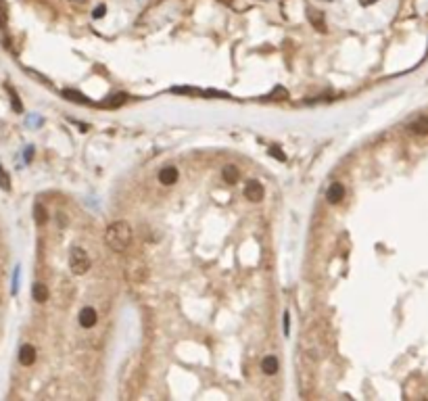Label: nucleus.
Wrapping results in <instances>:
<instances>
[{
	"label": "nucleus",
	"instance_id": "f257e3e1",
	"mask_svg": "<svg viewBox=\"0 0 428 401\" xmlns=\"http://www.w3.org/2000/svg\"><path fill=\"white\" fill-rule=\"evenodd\" d=\"M105 242L111 251L124 253L132 244V228L128 222H113L105 232Z\"/></svg>",
	"mask_w": 428,
	"mask_h": 401
},
{
	"label": "nucleus",
	"instance_id": "f03ea898",
	"mask_svg": "<svg viewBox=\"0 0 428 401\" xmlns=\"http://www.w3.org/2000/svg\"><path fill=\"white\" fill-rule=\"evenodd\" d=\"M69 268L75 276H82L90 270V257L88 253L82 249V246H73L71 253H69Z\"/></svg>",
	"mask_w": 428,
	"mask_h": 401
},
{
	"label": "nucleus",
	"instance_id": "7ed1b4c3",
	"mask_svg": "<svg viewBox=\"0 0 428 401\" xmlns=\"http://www.w3.org/2000/svg\"><path fill=\"white\" fill-rule=\"evenodd\" d=\"M148 276V270L142 261H134V263H128V280L132 282H144Z\"/></svg>",
	"mask_w": 428,
	"mask_h": 401
},
{
	"label": "nucleus",
	"instance_id": "20e7f679",
	"mask_svg": "<svg viewBox=\"0 0 428 401\" xmlns=\"http://www.w3.org/2000/svg\"><path fill=\"white\" fill-rule=\"evenodd\" d=\"M263 195H265V190H263V186H261V182H257V180L247 182V186H244V197H247V201L259 203V201L263 199Z\"/></svg>",
	"mask_w": 428,
	"mask_h": 401
},
{
	"label": "nucleus",
	"instance_id": "39448f33",
	"mask_svg": "<svg viewBox=\"0 0 428 401\" xmlns=\"http://www.w3.org/2000/svg\"><path fill=\"white\" fill-rule=\"evenodd\" d=\"M96 322H99V314L94 307H84L80 312V326L82 328H92V326H96Z\"/></svg>",
	"mask_w": 428,
	"mask_h": 401
},
{
	"label": "nucleus",
	"instance_id": "423d86ee",
	"mask_svg": "<svg viewBox=\"0 0 428 401\" xmlns=\"http://www.w3.org/2000/svg\"><path fill=\"white\" fill-rule=\"evenodd\" d=\"M178 178H180V174H178V169L173 165H167V167H163L159 171V182L165 184V186H171V184H176Z\"/></svg>",
	"mask_w": 428,
	"mask_h": 401
},
{
	"label": "nucleus",
	"instance_id": "0eeeda50",
	"mask_svg": "<svg viewBox=\"0 0 428 401\" xmlns=\"http://www.w3.org/2000/svg\"><path fill=\"white\" fill-rule=\"evenodd\" d=\"M410 132L416 136H428V115L418 117L416 121L410 123Z\"/></svg>",
	"mask_w": 428,
	"mask_h": 401
},
{
	"label": "nucleus",
	"instance_id": "6e6552de",
	"mask_svg": "<svg viewBox=\"0 0 428 401\" xmlns=\"http://www.w3.org/2000/svg\"><path fill=\"white\" fill-rule=\"evenodd\" d=\"M326 199L332 203V205H336V203H341L343 199H345V186L343 184H332V186L328 188V193H326Z\"/></svg>",
	"mask_w": 428,
	"mask_h": 401
},
{
	"label": "nucleus",
	"instance_id": "1a4fd4ad",
	"mask_svg": "<svg viewBox=\"0 0 428 401\" xmlns=\"http://www.w3.org/2000/svg\"><path fill=\"white\" fill-rule=\"evenodd\" d=\"M19 361L23 366H32L36 361V349L32 345H23L21 351H19Z\"/></svg>",
	"mask_w": 428,
	"mask_h": 401
},
{
	"label": "nucleus",
	"instance_id": "9d476101",
	"mask_svg": "<svg viewBox=\"0 0 428 401\" xmlns=\"http://www.w3.org/2000/svg\"><path fill=\"white\" fill-rule=\"evenodd\" d=\"M278 357H274V355H265L263 361H261V370L265 374H276L278 372Z\"/></svg>",
	"mask_w": 428,
	"mask_h": 401
},
{
	"label": "nucleus",
	"instance_id": "9b49d317",
	"mask_svg": "<svg viewBox=\"0 0 428 401\" xmlns=\"http://www.w3.org/2000/svg\"><path fill=\"white\" fill-rule=\"evenodd\" d=\"M32 297H34V301H38V303L48 301V289H46V284L36 282V284H34V289H32Z\"/></svg>",
	"mask_w": 428,
	"mask_h": 401
},
{
	"label": "nucleus",
	"instance_id": "f8f14e48",
	"mask_svg": "<svg viewBox=\"0 0 428 401\" xmlns=\"http://www.w3.org/2000/svg\"><path fill=\"white\" fill-rule=\"evenodd\" d=\"M63 97L69 99L71 103H77V105H88V103H90V101L82 94V92H77V90H63Z\"/></svg>",
	"mask_w": 428,
	"mask_h": 401
},
{
	"label": "nucleus",
	"instance_id": "ddd939ff",
	"mask_svg": "<svg viewBox=\"0 0 428 401\" xmlns=\"http://www.w3.org/2000/svg\"><path fill=\"white\" fill-rule=\"evenodd\" d=\"M238 167H234V165H226L224 169H222V178H224V182L226 184H234L236 180H238Z\"/></svg>",
	"mask_w": 428,
	"mask_h": 401
},
{
	"label": "nucleus",
	"instance_id": "4468645a",
	"mask_svg": "<svg viewBox=\"0 0 428 401\" xmlns=\"http://www.w3.org/2000/svg\"><path fill=\"white\" fill-rule=\"evenodd\" d=\"M307 13H309V21L314 23V27H318L320 32H326V25H324V15H322L320 11H314V9H309Z\"/></svg>",
	"mask_w": 428,
	"mask_h": 401
},
{
	"label": "nucleus",
	"instance_id": "2eb2a0df",
	"mask_svg": "<svg viewBox=\"0 0 428 401\" xmlns=\"http://www.w3.org/2000/svg\"><path fill=\"white\" fill-rule=\"evenodd\" d=\"M34 218H36V222H38L40 226H42V224H46V220H48V211L44 209V205H40V203H38V205L34 207Z\"/></svg>",
	"mask_w": 428,
	"mask_h": 401
},
{
	"label": "nucleus",
	"instance_id": "dca6fc26",
	"mask_svg": "<svg viewBox=\"0 0 428 401\" xmlns=\"http://www.w3.org/2000/svg\"><path fill=\"white\" fill-rule=\"evenodd\" d=\"M0 188H3V190H11V178H9V174L5 171L3 165H0Z\"/></svg>",
	"mask_w": 428,
	"mask_h": 401
},
{
	"label": "nucleus",
	"instance_id": "f3484780",
	"mask_svg": "<svg viewBox=\"0 0 428 401\" xmlns=\"http://www.w3.org/2000/svg\"><path fill=\"white\" fill-rule=\"evenodd\" d=\"M126 99H128L126 94H117V97H111V99H109V103H105L103 107H119V105H124V103H126Z\"/></svg>",
	"mask_w": 428,
	"mask_h": 401
},
{
	"label": "nucleus",
	"instance_id": "a211bd4d",
	"mask_svg": "<svg viewBox=\"0 0 428 401\" xmlns=\"http://www.w3.org/2000/svg\"><path fill=\"white\" fill-rule=\"evenodd\" d=\"M7 90H9V94H11V101H13V109H15L17 113H19V111H23V107H21V103H19V97H17V92H15L11 86H9Z\"/></svg>",
	"mask_w": 428,
	"mask_h": 401
},
{
	"label": "nucleus",
	"instance_id": "6ab92c4d",
	"mask_svg": "<svg viewBox=\"0 0 428 401\" xmlns=\"http://www.w3.org/2000/svg\"><path fill=\"white\" fill-rule=\"evenodd\" d=\"M7 25V3L0 0V29H5Z\"/></svg>",
	"mask_w": 428,
	"mask_h": 401
},
{
	"label": "nucleus",
	"instance_id": "aec40b11",
	"mask_svg": "<svg viewBox=\"0 0 428 401\" xmlns=\"http://www.w3.org/2000/svg\"><path fill=\"white\" fill-rule=\"evenodd\" d=\"M269 155H271L274 159H278V161H284V159H286V155H284V152H282L278 146H271V148H269Z\"/></svg>",
	"mask_w": 428,
	"mask_h": 401
},
{
	"label": "nucleus",
	"instance_id": "412c9836",
	"mask_svg": "<svg viewBox=\"0 0 428 401\" xmlns=\"http://www.w3.org/2000/svg\"><path fill=\"white\" fill-rule=\"evenodd\" d=\"M105 11H107V7H105V5H101V7L94 11V19H101V17L105 15Z\"/></svg>",
	"mask_w": 428,
	"mask_h": 401
},
{
	"label": "nucleus",
	"instance_id": "4be33fe9",
	"mask_svg": "<svg viewBox=\"0 0 428 401\" xmlns=\"http://www.w3.org/2000/svg\"><path fill=\"white\" fill-rule=\"evenodd\" d=\"M376 0H361V5H374Z\"/></svg>",
	"mask_w": 428,
	"mask_h": 401
},
{
	"label": "nucleus",
	"instance_id": "5701e85b",
	"mask_svg": "<svg viewBox=\"0 0 428 401\" xmlns=\"http://www.w3.org/2000/svg\"><path fill=\"white\" fill-rule=\"evenodd\" d=\"M326 3H330V0H326Z\"/></svg>",
	"mask_w": 428,
	"mask_h": 401
}]
</instances>
